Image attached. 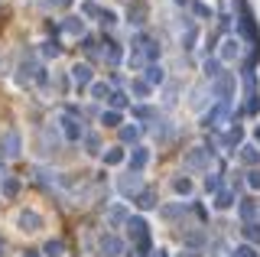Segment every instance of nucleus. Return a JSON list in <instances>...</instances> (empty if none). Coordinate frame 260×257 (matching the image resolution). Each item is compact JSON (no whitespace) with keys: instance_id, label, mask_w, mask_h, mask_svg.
Listing matches in <instances>:
<instances>
[{"instance_id":"nucleus-1","label":"nucleus","mask_w":260,"mask_h":257,"mask_svg":"<svg viewBox=\"0 0 260 257\" xmlns=\"http://www.w3.org/2000/svg\"><path fill=\"white\" fill-rule=\"evenodd\" d=\"M159 55V46L153 43L150 36H137L134 39V46H130V59H127V66L130 69H146L153 59Z\"/></svg>"},{"instance_id":"nucleus-2","label":"nucleus","mask_w":260,"mask_h":257,"mask_svg":"<svg viewBox=\"0 0 260 257\" xmlns=\"http://www.w3.org/2000/svg\"><path fill=\"white\" fill-rule=\"evenodd\" d=\"M16 228H20L23 235H36V231L43 228V215L32 212V208H23V212L16 215Z\"/></svg>"},{"instance_id":"nucleus-3","label":"nucleus","mask_w":260,"mask_h":257,"mask_svg":"<svg viewBox=\"0 0 260 257\" xmlns=\"http://www.w3.org/2000/svg\"><path fill=\"white\" fill-rule=\"evenodd\" d=\"M59 127H62V137L72 140V143H78L81 137H85V131H81V117H75V114H62Z\"/></svg>"},{"instance_id":"nucleus-4","label":"nucleus","mask_w":260,"mask_h":257,"mask_svg":"<svg viewBox=\"0 0 260 257\" xmlns=\"http://www.w3.org/2000/svg\"><path fill=\"white\" fill-rule=\"evenodd\" d=\"M140 189H143V179L137 173H127V176H120L117 179V192L124 199H134V196H140Z\"/></svg>"},{"instance_id":"nucleus-5","label":"nucleus","mask_w":260,"mask_h":257,"mask_svg":"<svg viewBox=\"0 0 260 257\" xmlns=\"http://www.w3.org/2000/svg\"><path fill=\"white\" fill-rule=\"evenodd\" d=\"M228 114H231V108H228V101L215 104V108L205 114V127H215V131H221V127H228Z\"/></svg>"},{"instance_id":"nucleus-6","label":"nucleus","mask_w":260,"mask_h":257,"mask_svg":"<svg viewBox=\"0 0 260 257\" xmlns=\"http://www.w3.org/2000/svg\"><path fill=\"white\" fill-rule=\"evenodd\" d=\"M185 166H189V170H208V166H211V150H205V147L189 150V156H185Z\"/></svg>"},{"instance_id":"nucleus-7","label":"nucleus","mask_w":260,"mask_h":257,"mask_svg":"<svg viewBox=\"0 0 260 257\" xmlns=\"http://www.w3.org/2000/svg\"><path fill=\"white\" fill-rule=\"evenodd\" d=\"M98 247H101V257H120L124 254V241H120L117 235H101Z\"/></svg>"},{"instance_id":"nucleus-8","label":"nucleus","mask_w":260,"mask_h":257,"mask_svg":"<svg viewBox=\"0 0 260 257\" xmlns=\"http://www.w3.org/2000/svg\"><path fill=\"white\" fill-rule=\"evenodd\" d=\"M20 147H23L20 131H7L4 140H0V150H4V156H20Z\"/></svg>"},{"instance_id":"nucleus-9","label":"nucleus","mask_w":260,"mask_h":257,"mask_svg":"<svg viewBox=\"0 0 260 257\" xmlns=\"http://www.w3.org/2000/svg\"><path fill=\"white\" fill-rule=\"evenodd\" d=\"M127 228H130V241H150V224H146L140 215H134V218H127Z\"/></svg>"},{"instance_id":"nucleus-10","label":"nucleus","mask_w":260,"mask_h":257,"mask_svg":"<svg viewBox=\"0 0 260 257\" xmlns=\"http://www.w3.org/2000/svg\"><path fill=\"white\" fill-rule=\"evenodd\" d=\"M238 55H241V43L234 36H228L221 43V49H218V59H221V62H234Z\"/></svg>"},{"instance_id":"nucleus-11","label":"nucleus","mask_w":260,"mask_h":257,"mask_svg":"<svg viewBox=\"0 0 260 257\" xmlns=\"http://www.w3.org/2000/svg\"><path fill=\"white\" fill-rule=\"evenodd\" d=\"M143 82L146 85H162V82H166V69H162L159 66V62H150V66H146V75H143Z\"/></svg>"},{"instance_id":"nucleus-12","label":"nucleus","mask_w":260,"mask_h":257,"mask_svg":"<svg viewBox=\"0 0 260 257\" xmlns=\"http://www.w3.org/2000/svg\"><path fill=\"white\" fill-rule=\"evenodd\" d=\"M211 91H215V94H218V98H221V101H224V98H228V94H231V91H234V75H218V78H215V85H211Z\"/></svg>"},{"instance_id":"nucleus-13","label":"nucleus","mask_w":260,"mask_h":257,"mask_svg":"<svg viewBox=\"0 0 260 257\" xmlns=\"http://www.w3.org/2000/svg\"><path fill=\"white\" fill-rule=\"evenodd\" d=\"M146 163H150V150H146V147H134V150H130V170H134V173H140Z\"/></svg>"},{"instance_id":"nucleus-14","label":"nucleus","mask_w":260,"mask_h":257,"mask_svg":"<svg viewBox=\"0 0 260 257\" xmlns=\"http://www.w3.org/2000/svg\"><path fill=\"white\" fill-rule=\"evenodd\" d=\"M146 13H150V10H146V4H140V0L127 7V20L134 23V26H143V23H146Z\"/></svg>"},{"instance_id":"nucleus-15","label":"nucleus","mask_w":260,"mask_h":257,"mask_svg":"<svg viewBox=\"0 0 260 257\" xmlns=\"http://www.w3.org/2000/svg\"><path fill=\"white\" fill-rule=\"evenodd\" d=\"M62 33L65 36H85V20H78V17H69V20H62Z\"/></svg>"},{"instance_id":"nucleus-16","label":"nucleus","mask_w":260,"mask_h":257,"mask_svg":"<svg viewBox=\"0 0 260 257\" xmlns=\"http://www.w3.org/2000/svg\"><path fill=\"white\" fill-rule=\"evenodd\" d=\"M72 82L78 88H91V69L88 66H72Z\"/></svg>"},{"instance_id":"nucleus-17","label":"nucleus","mask_w":260,"mask_h":257,"mask_svg":"<svg viewBox=\"0 0 260 257\" xmlns=\"http://www.w3.org/2000/svg\"><path fill=\"white\" fill-rule=\"evenodd\" d=\"M111 94H114V88L108 82H91V98L94 101H111Z\"/></svg>"},{"instance_id":"nucleus-18","label":"nucleus","mask_w":260,"mask_h":257,"mask_svg":"<svg viewBox=\"0 0 260 257\" xmlns=\"http://www.w3.org/2000/svg\"><path fill=\"white\" fill-rule=\"evenodd\" d=\"M124 150H120V147H111V150H104V153H101V159H104V166H120V163H124Z\"/></svg>"},{"instance_id":"nucleus-19","label":"nucleus","mask_w":260,"mask_h":257,"mask_svg":"<svg viewBox=\"0 0 260 257\" xmlns=\"http://www.w3.org/2000/svg\"><path fill=\"white\" fill-rule=\"evenodd\" d=\"M130 91H134V98H137V101H146V98H150V91H153V88L146 85L143 78H134V82H130Z\"/></svg>"},{"instance_id":"nucleus-20","label":"nucleus","mask_w":260,"mask_h":257,"mask_svg":"<svg viewBox=\"0 0 260 257\" xmlns=\"http://www.w3.org/2000/svg\"><path fill=\"white\" fill-rule=\"evenodd\" d=\"M234 202H238V199H234V192H215V208H221V212H224V208H231Z\"/></svg>"},{"instance_id":"nucleus-21","label":"nucleus","mask_w":260,"mask_h":257,"mask_svg":"<svg viewBox=\"0 0 260 257\" xmlns=\"http://www.w3.org/2000/svg\"><path fill=\"white\" fill-rule=\"evenodd\" d=\"M130 215H127V208L124 205H114V208H108V221L111 224H120V221H127Z\"/></svg>"},{"instance_id":"nucleus-22","label":"nucleus","mask_w":260,"mask_h":257,"mask_svg":"<svg viewBox=\"0 0 260 257\" xmlns=\"http://www.w3.org/2000/svg\"><path fill=\"white\" fill-rule=\"evenodd\" d=\"M120 140H127V143H137V140H140V127H137V124H127V127H120Z\"/></svg>"},{"instance_id":"nucleus-23","label":"nucleus","mask_w":260,"mask_h":257,"mask_svg":"<svg viewBox=\"0 0 260 257\" xmlns=\"http://www.w3.org/2000/svg\"><path fill=\"white\" fill-rule=\"evenodd\" d=\"M173 189L179 192V196H192V179L189 176H179V179L173 182Z\"/></svg>"},{"instance_id":"nucleus-24","label":"nucleus","mask_w":260,"mask_h":257,"mask_svg":"<svg viewBox=\"0 0 260 257\" xmlns=\"http://www.w3.org/2000/svg\"><path fill=\"white\" fill-rule=\"evenodd\" d=\"M238 212H241V218H244V221H250L257 208H254V202H250V199H241V202H238Z\"/></svg>"},{"instance_id":"nucleus-25","label":"nucleus","mask_w":260,"mask_h":257,"mask_svg":"<svg viewBox=\"0 0 260 257\" xmlns=\"http://www.w3.org/2000/svg\"><path fill=\"white\" fill-rule=\"evenodd\" d=\"M241 159H244V163H260V150L244 143V147H241Z\"/></svg>"},{"instance_id":"nucleus-26","label":"nucleus","mask_w":260,"mask_h":257,"mask_svg":"<svg viewBox=\"0 0 260 257\" xmlns=\"http://www.w3.org/2000/svg\"><path fill=\"white\" fill-rule=\"evenodd\" d=\"M0 192H4L7 199H16V196H20V182H16V179H4V186H0Z\"/></svg>"},{"instance_id":"nucleus-27","label":"nucleus","mask_w":260,"mask_h":257,"mask_svg":"<svg viewBox=\"0 0 260 257\" xmlns=\"http://www.w3.org/2000/svg\"><path fill=\"white\" fill-rule=\"evenodd\" d=\"M101 124H104V127H117V124H120V111H114V108L104 111V114H101Z\"/></svg>"},{"instance_id":"nucleus-28","label":"nucleus","mask_w":260,"mask_h":257,"mask_svg":"<svg viewBox=\"0 0 260 257\" xmlns=\"http://www.w3.org/2000/svg\"><path fill=\"white\" fill-rule=\"evenodd\" d=\"M205 192H208V196L221 192V176H208V179H205Z\"/></svg>"},{"instance_id":"nucleus-29","label":"nucleus","mask_w":260,"mask_h":257,"mask_svg":"<svg viewBox=\"0 0 260 257\" xmlns=\"http://www.w3.org/2000/svg\"><path fill=\"white\" fill-rule=\"evenodd\" d=\"M62 251H65L62 241H49L46 244V257H62Z\"/></svg>"},{"instance_id":"nucleus-30","label":"nucleus","mask_w":260,"mask_h":257,"mask_svg":"<svg viewBox=\"0 0 260 257\" xmlns=\"http://www.w3.org/2000/svg\"><path fill=\"white\" fill-rule=\"evenodd\" d=\"M101 7H98V4H91V0H88V4H81V17H101Z\"/></svg>"},{"instance_id":"nucleus-31","label":"nucleus","mask_w":260,"mask_h":257,"mask_svg":"<svg viewBox=\"0 0 260 257\" xmlns=\"http://www.w3.org/2000/svg\"><path fill=\"white\" fill-rule=\"evenodd\" d=\"M192 10H195V17H202V20H211V7L208 4H202V0H195V4H192Z\"/></svg>"},{"instance_id":"nucleus-32","label":"nucleus","mask_w":260,"mask_h":257,"mask_svg":"<svg viewBox=\"0 0 260 257\" xmlns=\"http://www.w3.org/2000/svg\"><path fill=\"white\" fill-rule=\"evenodd\" d=\"M140 208H156V196L153 192H140V202H137Z\"/></svg>"},{"instance_id":"nucleus-33","label":"nucleus","mask_w":260,"mask_h":257,"mask_svg":"<svg viewBox=\"0 0 260 257\" xmlns=\"http://www.w3.org/2000/svg\"><path fill=\"white\" fill-rule=\"evenodd\" d=\"M111 104H114V111L127 108V94H124V91H114V94H111Z\"/></svg>"},{"instance_id":"nucleus-34","label":"nucleus","mask_w":260,"mask_h":257,"mask_svg":"<svg viewBox=\"0 0 260 257\" xmlns=\"http://www.w3.org/2000/svg\"><path fill=\"white\" fill-rule=\"evenodd\" d=\"M85 147H88V153H98V147H101V143H98V134H85Z\"/></svg>"},{"instance_id":"nucleus-35","label":"nucleus","mask_w":260,"mask_h":257,"mask_svg":"<svg viewBox=\"0 0 260 257\" xmlns=\"http://www.w3.org/2000/svg\"><path fill=\"white\" fill-rule=\"evenodd\" d=\"M202 69H205V75H208V78H218V75H221V72H218V62H215V59H211V62L205 59V66H202Z\"/></svg>"},{"instance_id":"nucleus-36","label":"nucleus","mask_w":260,"mask_h":257,"mask_svg":"<svg viewBox=\"0 0 260 257\" xmlns=\"http://www.w3.org/2000/svg\"><path fill=\"white\" fill-rule=\"evenodd\" d=\"M231 257H257V254H254V247H250V244H241V247H234Z\"/></svg>"},{"instance_id":"nucleus-37","label":"nucleus","mask_w":260,"mask_h":257,"mask_svg":"<svg viewBox=\"0 0 260 257\" xmlns=\"http://www.w3.org/2000/svg\"><path fill=\"white\" fill-rule=\"evenodd\" d=\"M247 186L250 189H260V170H250L247 173Z\"/></svg>"},{"instance_id":"nucleus-38","label":"nucleus","mask_w":260,"mask_h":257,"mask_svg":"<svg viewBox=\"0 0 260 257\" xmlns=\"http://www.w3.org/2000/svg\"><path fill=\"white\" fill-rule=\"evenodd\" d=\"M101 23H104V26H114V23H117V13H114V10H104L101 13Z\"/></svg>"},{"instance_id":"nucleus-39","label":"nucleus","mask_w":260,"mask_h":257,"mask_svg":"<svg viewBox=\"0 0 260 257\" xmlns=\"http://www.w3.org/2000/svg\"><path fill=\"white\" fill-rule=\"evenodd\" d=\"M43 55L55 59V55H59V46H55V43H43Z\"/></svg>"},{"instance_id":"nucleus-40","label":"nucleus","mask_w":260,"mask_h":257,"mask_svg":"<svg viewBox=\"0 0 260 257\" xmlns=\"http://www.w3.org/2000/svg\"><path fill=\"white\" fill-rule=\"evenodd\" d=\"M244 235H247L250 241H260V228H257V224H247V228H244Z\"/></svg>"},{"instance_id":"nucleus-41","label":"nucleus","mask_w":260,"mask_h":257,"mask_svg":"<svg viewBox=\"0 0 260 257\" xmlns=\"http://www.w3.org/2000/svg\"><path fill=\"white\" fill-rule=\"evenodd\" d=\"M202 94H205V88H192V104H195V108H199V104H202Z\"/></svg>"},{"instance_id":"nucleus-42","label":"nucleus","mask_w":260,"mask_h":257,"mask_svg":"<svg viewBox=\"0 0 260 257\" xmlns=\"http://www.w3.org/2000/svg\"><path fill=\"white\" fill-rule=\"evenodd\" d=\"M185 241H189V244H202V235H199V231H192V235H185Z\"/></svg>"},{"instance_id":"nucleus-43","label":"nucleus","mask_w":260,"mask_h":257,"mask_svg":"<svg viewBox=\"0 0 260 257\" xmlns=\"http://www.w3.org/2000/svg\"><path fill=\"white\" fill-rule=\"evenodd\" d=\"M4 176H7V163H4V159H0V179H4Z\"/></svg>"},{"instance_id":"nucleus-44","label":"nucleus","mask_w":260,"mask_h":257,"mask_svg":"<svg viewBox=\"0 0 260 257\" xmlns=\"http://www.w3.org/2000/svg\"><path fill=\"white\" fill-rule=\"evenodd\" d=\"M153 257H166V251H162V247H159V251H153Z\"/></svg>"},{"instance_id":"nucleus-45","label":"nucleus","mask_w":260,"mask_h":257,"mask_svg":"<svg viewBox=\"0 0 260 257\" xmlns=\"http://www.w3.org/2000/svg\"><path fill=\"white\" fill-rule=\"evenodd\" d=\"M179 257H199V254H195V251H185V254H179Z\"/></svg>"},{"instance_id":"nucleus-46","label":"nucleus","mask_w":260,"mask_h":257,"mask_svg":"<svg viewBox=\"0 0 260 257\" xmlns=\"http://www.w3.org/2000/svg\"><path fill=\"white\" fill-rule=\"evenodd\" d=\"M55 4H62V7H69V4H72V0H55Z\"/></svg>"},{"instance_id":"nucleus-47","label":"nucleus","mask_w":260,"mask_h":257,"mask_svg":"<svg viewBox=\"0 0 260 257\" xmlns=\"http://www.w3.org/2000/svg\"><path fill=\"white\" fill-rule=\"evenodd\" d=\"M254 137H257V143H260V127H257V131H254Z\"/></svg>"},{"instance_id":"nucleus-48","label":"nucleus","mask_w":260,"mask_h":257,"mask_svg":"<svg viewBox=\"0 0 260 257\" xmlns=\"http://www.w3.org/2000/svg\"><path fill=\"white\" fill-rule=\"evenodd\" d=\"M23 257H39V254H32V251H29V254H23Z\"/></svg>"},{"instance_id":"nucleus-49","label":"nucleus","mask_w":260,"mask_h":257,"mask_svg":"<svg viewBox=\"0 0 260 257\" xmlns=\"http://www.w3.org/2000/svg\"><path fill=\"white\" fill-rule=\"evenodd\" d=\"M176 4H189V0H176Z\"/></svg>"},{"instance_id":"nucleus-50","label":"nucleus","mask_w":260,"mask_h":257,"mask_svg":"<svg viewBox=\"0 0 260 257\" xmlns=\"http://www.w3.org/2000/svg\"><path fill=\"white\" fill-rule=\"evenodd\" d=\"M0 251H4V241H0Z\"/></svg>"}]
</instances>
